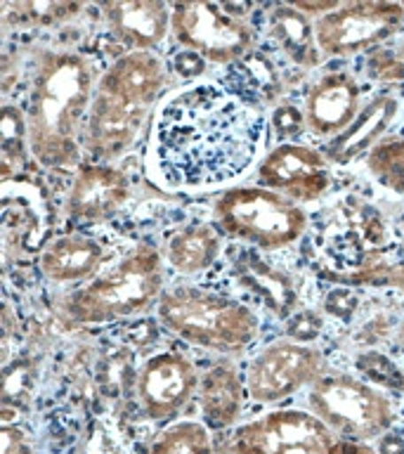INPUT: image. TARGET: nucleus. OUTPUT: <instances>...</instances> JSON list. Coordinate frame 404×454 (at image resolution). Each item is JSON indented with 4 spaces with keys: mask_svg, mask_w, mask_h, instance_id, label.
Masks as SVG:
<instances>
[{
    "mask_svg": "<svg viewBox=\"0 0 404 454\" xmlns=\"http://www.w3.org/2000/svg\"><path fill=\"white\" fill-rule=\"evenodd\" d=\"M361 109V85L347 71H329L305 92V123L307 133L333 140L343 133Z\"/></svg>",
    "mask_w": 404,
    "mask_h": 454,
    "instance_id": "nucleus-15",
    "label": "nucleus"
},
{
    "mask_svg": "<svg viewBox=\"0 0 404 454\" xmlns=\"http://www.w3.org/2000/svg\"><path fill=\"white\" fill-rule=\"evenodd\" d=\"M149 454H215V442L208 426L184 419L163 428L149 447Z\"/></svg>",
    "mask_w": 404,
    "mask_h": 454,
    "instance_id": "nucleus-27",
    "label": "nucleus"
},
{
    "mask_svg": "<svg viewBox=\"0 0 404 454\" xmlns=\"http://www.w3.org/2000/svg\"><path fill=\"white\" fill-rule=\"evenodd\" d=\"M211 225L220 237L272 254L293 247L310 225L300 204L260 184L227 187L213 199Z\"/></svg>",
    "mask_w": 404,
    "mask_h": 454,
    "instance_id": "nucleus-5",
    "label": "nucleus"
},
{
    "mask_svg": "<svg viewBox=\"0 0 404 454\" xmlns=\"http://www.w3.org/2000/svg\"><path fill=\"white\" fill-rule=\"evenodd\" d=\"M130 177L113 163L83 161L74 173L64 211L76 223H105L128 204Z\"/></svg>",
    "mask_w": 404,
    "mask_h": 454,
    "instance_id": "nucleus-14",
    "label": "nucleus"
},
{
    "mask_svg": "<svg viewBox=\"0 0 404 454\" xmlns=\"http://www.w3.org/2000/svg\"><path fill=\"white\" fill-rule=\"evenodd\" d=\"M402 102L395 92H376L374 98L364 102L360 114L350 121V126L324 145V156L331 166H350V163L367 159L383 142L390 126L400 116Z\"/></svg>",
    "mask_w": 404,
    "mask_h": 454,
    "instance_id": "nucleus-16",
    "label": "nucleus"
},
{
    "mask_svg": "<svg viewBox=\"0 0 404 454\" xmlns=\"http://www.w3.org/2000/svg\"><path fill=\"white\" fill-rule=\"evenodd\" d=\"M163 262L159 248L137 244L106 272L71 291L62 301L64 317L81 326H99L144 315L166 291Z\"/></svg>",
    "mask_w": 404,
    "mask_h": 454,
    "instance_id": "nucleus-3",
    "label": "nucleus"
},
{
    "mask_svg": "<svg viewBox=\"0 0 404 454\" xmlns=\"http://www.w3.org/2000/svg\"><path fill=\"white\" fill-rule=\"evenodd\" d=\"M284 322H286L284 325L286 339L298 340V343H312L322 333V329H324L322 317L312 310H296L289 319H284Z\"/></svg>",
    "mask_w": 404,
    "mask_h": 454,
    "instance_id": "nucleus-32",
    "label": "nucleus"
},
{
    "mask_svg": "<svg viewBox=\"0 0 404 454\" xmlns=\"http://www.w3.org/2000/svg\"><path fill=\"white\" fill-rule=\"evenodd\" d=\"M378 454H404V440L400 435H392V433H385L378 438V447H376Z\"/></svg>",
    "mask_w": 404,
    "mask_h": 454,
    "instance_id": "nucleus-36",
    "label": "nucleus"
},
{
    "mask_svg": "<svg viewBox=\"0 0 404 454\" xmlns=\"http://www.w3.org/2000/svg\"><path fill=\"white\" fill-rule=\"evenodd\" d=\"M336 454H378L376 447H371L369 442H354V440H340L338 452Z\"/></svg>",
    "mask_w": 404,
    "mask_h": 454,
    "instance_id": "nucleus-38",
    "label": "nucleus"
},
{
    "mask_svg": "<svg viewBox=\"0 0 404 454\" xmlns=\"http://www.w3.org/2000/svg\"><path fill=\"white\" fill-rule=\"evenodd\" d=\"M255 180L293 204H312L331 190V163L322 149L305 142H284L262 156Z\"/></svg>",
    "mask_w": 404,
    "mask_h": 454,
    "instance_id": "nucleus-11",
    "label": "nucleus"
},
{
    "mask_svg": "<svg viewBox=\"0 0 404 454\" xmlns=\"http://www.w3.org/2000/svg\"><path fill=\"white\" fill-rule=\"evenodd\" d=\"M340 438L310 410H269L229 428L220 454H336Z\"/></svg>",
    "mask_w": 404,
    "mask_h": 454,
    "instance_id": "nucleus-7",
    "label": "nucleus"
},
{
    "mask_svg": "<svg viewBox=\"0 0 404 454\" xmlns=\"http://www.w3.org/2000/svg\"><path fill=\"white\" fill-rule=\"evenodd\" d=\"M31 156L27 112L21 106L5 102L0 109V168L3 180H14L27 168Z\"/></svg>",
    "mask_w": 404,
    "mask_h": 454,
    "instance_id": "nucleus-26",
    "label": "nucleus"
},
{
    "mask_svg": "<svg viewBox=\"0 0 404 454\" xmlns=\"http://www.w3.org/2000/svg\"><path fill=\"white\" fill-rule=\"evenodd\" d=\"M239 282L251 289L262 303L268 305L269 312H275L279 319H289L298 310V291L284 270H276L255 255L253 251H244L234 261Z\"/></svg>",
    "mask_w": 404,
    "mask_h": 454,
    "instance_id": "nucleus-23",
    "label": "nucleus"
},
{
    "mask_svg": "<svg viewBox=\"0 0 404 454\" xmlns=\"http://www.w3.org/2000/svg\"><path fill=\"white\" fill-rule=\"evenodd\" d=\"M383 286H395V289L404 296V262H397V265H388V268H385Z\"/></svg>",
    "mask_w": 404,
    "mask_h": 454,
    "instance_id": "nucleus-37",
    "label": "nucleus"
},
{
    "mask_svg": "<svg viewBox=\"0 0 404 454\" xmlns=\"http://www.w3.org/2000/svg\"><path fill=\"white\" fill-rule=\"evenodd\" d=\"M268 119L215 81H194L156 105L147 135V173L168 192L218 190L258 163Z\"/></svg>",
    "mask_w": 404,
    "mask_h": 454,
    "instance_id": "nucleus-1",
    "label": "nucleus"
},
{
    "mask_svg": "<svg viewBox=\"0 0 404 454\" xmlns=\"http://www.w3.org/2000/svg\"><path fill=\"white\" fill-rule=\"evenodd\" d=\"M397 225H400V230H402V232H404V213H402V215H400V220H397Z\"/></svg>",
    "mask_w": 404,
    "mask_h": 454,
    "instance_id": "nucleus-39",
    "label": "nucleus"
},
{
    "mask_svg": "<svg viewBox=\"0 0 404 454\" xmlns=\"http://www.w3.org/2000/svg\"><path fill=\"white\" fill-rule=\"evenodd\" d=\"M156 317L184 343L220 355H241L260 332V322L248 305L198 286L163 291Z\"/></svg>",
    "mask_w": 404,
    "mask_h": 454,
    "instance_id": "nucleus-4",
    "label": "nucleus"
},
{
    "mask_svg": "<svg viewBox=\"0 0 404 454\" xmlns=\"http://www.w3.org/2000/svg\"><path fill=\"white\" fill-rule=\"evenodd\" d=\"M220 255V232L206 223H191L173 230L163 241V261L177 275H198L215 265Z\"/></svg>",
    "mask_w": 404,
    "mask_h": 454,
    "instance_id": "nucleus-24",
    "label": "nucleus"
},
{
    "mask_svg": "<svg viewBox=\"0 0 404 454\" xmlns=\"http://www.w3.org/2000/svg\"><path fill=\"white\" fill-rule=\"evenodd\" d=\"M329 374L324 353L312 343L275 340L253 355L246 367V393L258 404H276Z\"/></svg>",
    "mask_w": 404,
    "mask_h": 454,
    "instance_id": "nucleus-9",
    "label": "nucleus"
},
{
    "mask_svg": "<svg viewBox=\"0 0 404 454\" xmlns=\"http://www.w3.org/2000/svg\"><path fill=\"white\" fill-rule=\"evenodd\" d=\"M109 34L128 50L154 52L170 31V5L161 0H109L99 5Z\"/></svg>",
    "mask_w": 404,
    "mask_h": 454,
    "instance_id": "nucleus-17",
    "label": "nucleus"
},
{
    "mask_svg": "<svg viewBox=\"0 0 404 454\" xmlns=\"http://www.w3.org/2000/svg\"><path fill=\"white\" fill-rule=\"evenodd\" d=\"M83 3L74 0H19L3 3L0 21L5 28H50L76 20Z\"/></svg>",
    "mask_w": 404,
    "mask_h": 454,
    "instance_id": "nucleus-25",
    "label": "nucleus"
},
{
    "mask_svg": "<svg viewBox=\"0 0 404 454\" xmlns=\"http://www.w3.org/2000/svg\"><path fill=\"white\" fill-rule=\"evenodd\" d=\"M198 379L201 374L194 362L183 353L166 350L152 355L135 379V393L144 417L152 421H168L177 417L191 397H197Z\"/></svg>",
    "mask_w": 404,
    "mask_h": 454,
    "instance_id": "nucleus-12",
    "label": "nucleus"
},
{
    "mask_svg": "<svg viewBox=\"0 0 404 454\" xmlns=\"http://www.w3.org/2000/svg\"><path fill=\"white\" fill-rule=\"evenodd\" d=\"M152 112L106 92L95 90L90 114L85 121L83 152L95 161L112 163L133 147L144 130Z\"/></svg>",
    "mask_w": 404,
    "mask_h": 454,
    "instance_id": "nucleus-13",
    "label": "nucleus"
},
{
    "mask_svg": "<svg viewBox=\"0 0 404 454\" xmlns=\"http://www.w3.org/2000/svg\"><path fill=\"white\" fill-rule=\"evenodd\" d=\"M268 128L279 140L276 145H284V142H298V137L307 130V123H305V114L300 106L291 105V102H279L269 112Z\"/></svg>",
    "mask_w": 404,
    "mask_h": 454,
    "instance_id": "nucleus-29",
    "label": "nucleus"
},
{
    "mask_svg": "<svg viewBox=\"0 0 404 454\" xmlns=\"http://www.w3.org/2000/svg\"><path fill=\"white\" fill-rule=\"evenodd\" d=\"M170 34L180 48L197 52L208 64H239L255 48L251 24L211 0L173 3Z\"/></svg>",
    "mask_w": 404,
    "mask_h": 454,
    "instance_id": "nucleus-8",
    "label": "nucleus"
},
{
    "mask_svg": "<svg viewBox=\"0 0 404 454\" xmlns=\"http://www.w3.org/2000/svg\"><path fill=\"white\" fill-rule=\"evenodd\" d=\"M97 81L90 59L76 50L43 48L35 52L27 123L31 156L43 168L81 166L85 121Z\"/></svg>",
    "mask_w": 404,
    "mask_h": 454,
    "instance_id": "nucleus-2",
    "label": "nucleus"
},
{
    "mask_svg": "<svg viewBox=\"0 0 404 454\" xmlns=\"http://www.w3.org/2000/svg\"><path fill=\"white\" fill-rule=\"evenodd\" d=\"M367 168L385 190L404 194V140H383L367 156Z\"/></svg>",
    "mask_w": 404,
    "mask_h": 454,
    "instance_id": "nucleus-28",
    "label": "nucleus"
},
{
    "mask_svg": "<svg viewBox=\"0 0 404 454\" xmlns=\"http://www.w3.org/2000/svg\"><path fill=\"white\" fill-rule=\"evenodd\" d=\"M166 64L154 52L128 50L116 57L97 81V90L113 95L142 109H154L166 88Z\"/></svg>",
    "mask_w": 404,
    "mask_h": 454,
    "instance_id": "nucleus-18",
    "label": "nucleus"
},
{
    "mask_svg": "<svg viewBox=\"0 0 404 454\" xmlns=\"http://www.w3.org/2000/svg\"><path fill=\"white\" fill-rule=\"evenodd\" d=\"M317 43L324 57H353L374 52L404 31L402 3L357 0L340 3L333 12L315 21Z\"/></svg>",
    "mask_w": 404,
    "mask_h": 454,
    "instance_id": "nucleus-10",
    "label": "nucleus"
},
{
    "mask_svg": "<svg viewBox=\"0 0 404 454\" xmlns=\"http://www.w3.org/2000/svg\"><path fill=\"white\" fill-rule=\"evenodd\" d=\"M45 199L38 187L21 177L3 180V244L10 251L27 254L43 241Z\"/></svg>",
    "mask_w": 404,
    "mask_h": 454,
    "instance_id": "nucleus-19",
    "label": "nucleus"
},
{
    "mask_svg": "<svg viewBox=\"0 0 404 454\" xmlns=\"http://www.w3.org/2000/svg\"><path fill=\"white\" fill-rule=\"evenodd\" d=\"M357 369H361L364 374L376 383H383V386H392V388H400L404 386V376L400 374V369L378 353H369L357 357Z\"/></svg>",
    "mask_w": 404,
    "mask_h": 454,
    "instance_id": "nucleus-31",
    "label": "nucleus"
},
{
    "mask_svg": "<svg viewBox=\"0 0 404 454\" xmlns=\"http://www.w3.org/2000/svg\"><path fill=\"white\" fill-rule=\"evenodd\" d=\"M367 76L378 83H402L404 55L395 50H374L367 59Z\"/></svg>",
    "mask_w": 404,
    "mask_h": 454,
    "instance_id": "nucleus-30",
    "label": "nucleus"
},
{
    "mask_svg": "<svg viewBox=\"0 0 404 454\" xmlns=\"http://www.w3.org/2000/svg\"><path fill=\"white\" fill-rule=\"evenodd\" d=\"M307 410L340 440L371 442L392 428L390 397L353 374H324L307 388Z\"/></svg>",
    "mask_w": 404,
    "mask_h": 454,
    "instance_id": "nucleus-6",
    "label": "nucleus"
},
{
    "mask_svg": "<svg viewBox=\"0 0 404 454\" xmlns=\"http://www.w3.org/2000/svg\"><path fill=\"white\" fill-rule=\"evenodd\" d=\"M246 383L239 376L232 362L220 360L206 369L198 379V410L204 424L215 431H229L237 426L244 410Z\"/></svg>",
    "mask_w": 404,
    "mask_h": 454,
    "instance_id": "nucleus-21",
    "label": "nucleus"
},
{
    "mask_svg": "<svg viewBox=\"0 0 404 454\" xmlns=\"http://www.w3.org/2000/svg\"><path fill=\"white\" fill-rule=\"evenodd\" d=\"M105 262V244L85 234L55 237L43 244L38 254V268L55 284H88L102 272Z\"/></svg>",
    "mask_w": 404,
    "mask_h": 454,
    "instance_id": "nucleus-20",
    "label": "nucleus"
},
{
    "mask_svg": "<svg viewBox=\"0 0 404 454\" xmlns=\"http://www.w3.org/2000/svg\"><path fill=\"white\" fill-rule=\"evenodd\" d=\"M206 69H208V62L201 55H197V52H191V50H180L173 57V71H175L177 76L194 81V78L204 76Z\"/></svg>",
    "mask_w": 404,
    "mask_h": 454,
    "instance_id": "nucleus-33",
    "label": "nucleus"
},
{
    "mask_svg": "<svg viewBox=\"0 0 404 454\" xmlns=\"http://www.w3.org/2000/svg\"><path fill=\"white\" fill-rule=\"evenodd\" d=\"M3 454H34L28 438L24 435L19 426H12L10 421H3Z\"/></svg>",
    "mask_w": 404,
    "mask_h": 454,
    "instance_id": "nucleus-34",
    "label": "nucleus"
},
{
    "mask_svg": "<svg viewBox=\"0 0 404 454\" xmlns=\"http://www.w3.org/2000/svg\"><path fill=\"white\" fill-rule=\"evenodd\" d=\"M268 34L279 52L300 69H315L324 59L317 43L315 20H310L291 3L275 5L269 10Z\"/></svg>",
    "mask_w": 404,
    "mask_h": 454,
    "instance_id": "nucleus-22",
    "label": "nucleus"
},
{
    "mask_svg": "<svg viewBox=\"0 0 404 454\" xmlns=\"http://www.w3.org/2000/svg\"><path fill=\"white\" fill-rule=\"evenodd\" d=\"M291 5L298 7L300 12L307 14L310 20L317 21V20H322L324 14L333 12L336 7H340V3L338 0H293Z\"/></svg>",
    "mask_w": 404,
    "mask_h": 454,
    "instance_id": "nucleus-35",
    "label": "nucleus"
}]
</instances>
